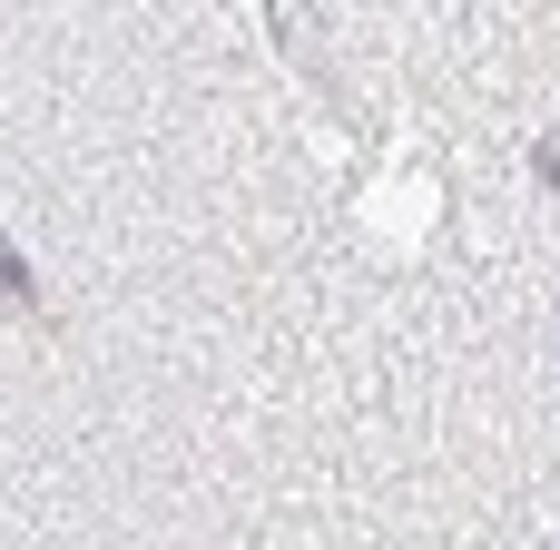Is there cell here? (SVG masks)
Instances as JSON below:
<instances>
[{"label":"cell","mask_w":560,"mask_h":550,"mask_svg":"<svg viewBox=\"0 0 560 550\" xmlns=\"http://www.w3.org/2000/svg\"><path fill=\"white\" fill-rule=\"evenodd\" d=\"M541 187H560V138H541Z\"/></svg>","instance_id":"2"},{"label":"cell","mask_w":560,"mask_h":550,"mask_svg":"<svg viewBox=\"0 0 560 550\" xmlns=\"http://www.w3.org/2000/svg\"><path fill=\"white\" fill-rule=\"evenodd\" d=\"M0 295H10V305L30 295V276H20V256H10V246H0Z\"/></svg>","instance_id":"1"}]
</instances>
